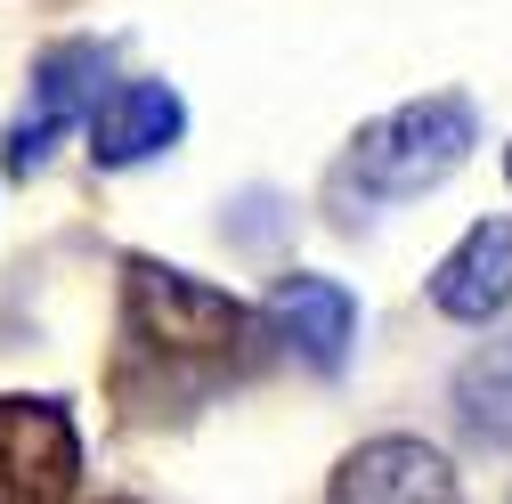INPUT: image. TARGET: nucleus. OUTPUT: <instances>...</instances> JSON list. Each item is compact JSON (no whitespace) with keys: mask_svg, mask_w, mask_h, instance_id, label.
I'll return each instance as SVG.
<instances>
[{"mask_svg":"<svg viewBox=\"0 0 512 504\" xmlns=\"http://www.w3.org/2000/svg\"><path fill=\"white\" fill-rule=\"evenodd\" d=\"M106 82V49L98 41H57L41 66H33V98H25V114L9 122V163L17 179H33L49 155H57V139L66 131H90V114H98V90Z\"/></svg>","mask_w":512,"mask_h":504,"instance_id":"7ed1b4c3","label":"nucleus"},{"mask_svg":"<svg viewBox=\"0 0 512 504\" xmlns=\"http://www.w3.org/2000/svg\"><path fill=\"white\" fill-rule=\"evenodd\" d=\"M131 334L147 350H171V358H228L252 334V309L228 285L139 252V261H131Z\"/></svg>","mask_w":512,"mask_h":504,"instance_id":"f03ea898","label":"nucleus"},{"mask_svg":"<svg viewBox=\"0 0 512 504\" xmlns=\"http://www.w3.org/2000/svg\"><path fill=\"white\" fill-rule=\"evenodd\" d=\"M326 504H464V488H456V464H447L431 439L382 431V439H366V448L342 456Z\"/></svg>","mask_w":512,"mask_h":504,"instance_id":"39448f33","label":"nucleus"},{"mask_svg":"<svg viewBox=\"0 0 512 504\" xmlns=\"http://www.w3.org/2000/svg\"><path fill=\"white\" fill-rule=\"evenodd\" d=\"M179 131H187V106H179L171 82H114L98 98V114H90L82 139H90V163L98 171H131V163L171 155Z\"/></svg>","mask_w":512,"mask_h":504,"instance_id":"6e6552de","label":"nucleus"},{"mask_svg":"<svg viewBox=\"0 0 512 504\" xmlns=\"http://www.w3.org/2000/svg\"><path fill=\"white\" fill-rule=\"evenodd\" d=\"M82 431L57 399H0V504H74Z\"/></svg>","mask_w":512,"mask_h":504,"instance_id":"20e7f679","label":"nucleus"},{"mask_svg":"<svg viewBox=\"0 0 512 504\" xmlns=\"http://www.w3.org/2000/svg\"><path fill=\"white\" fill-rule=\"evenodd\" d=\"M431 309L456 326H488L512 309V220H472L431 269Z\"/></svg>","mask_w":512,"mask_h":504,"instance_id":"0eeeda50","label":"nucleus"},{"mask_svg":"<svg viewBox=\"0 0 512 504\" xmlns=\"http://www.w3.org/2000/svg\"><path fill=\"white\" fill-rule=\"evenodd\" d=\"M269 326H277V342H285L309 374H342V366H350V342H358V293H350L342 277L293 269V277H277V293H269Z\"/></svg>","mask_w":512,"mask_h":504,"instance_id":"423d86ee","label":"nucleus"},{"mask_svg":"<svg viewBox=\"0 0 512 504\" xmlns=\"http://www.w3.org/2000/svg\"><path fill=\"white\" fill-rule=\"evenodd\" d=\"M456 423L488 448H512V334L456 366Z\"/></svg>","mask_w":512,"mask_h":504,"instance_id":"1a4fd4ad","label":"nucleus"},{"mask_svg":"<svg viewBox=\"0 0 512 504\" xmlns=\"http://www.w3.org/2000/svg\"><path fill=\"white\" fill-rule=\"evenodd\" d=\"M504 179H512V147H504Z\"/></svg>","mask_w":512,"mask_h":504,"instance_id":"9d476101","label":"nucleus"},{"mask_svg":"<svg viewBox=\"0 0 512 504\" xmlns=\"http://www.w3.org/2000/svg\"><path fill=\"white\" fill-rule=\"evenodd\" d=\"M472 139H480L472 98L431 90V98H407L382 122H366L350 163H342V179L358 187V196H374V204H407V196H423V187H439L447 171H456L472 155Z\"/></svg>","mask_w":512,"mask_h":504,"instance_id":"f257e3e1","label":"nucleus"}]
</instances>
